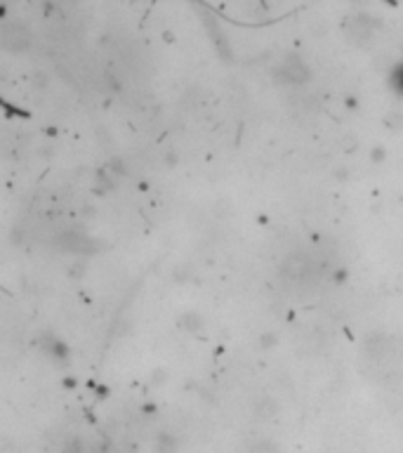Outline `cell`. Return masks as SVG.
Returning <instances> with one entry per match:
<instances>
[{
  "label": "cell",
  "mask_w": 403,
  "mask_h": 453,
  "mask_svg": "<svg viewBox=\"0 0 403 453\" xmlns=\"http://www.w3.org/2000/svg\"><path fill=\"white\" fill-rule=\"evenodd\" d=\"M26 45H29V31L24 26H5V48L17 52V50H24Z\"/></svg>",
  "instance_id": "cell-1"
},
{
  "label": "cell",
  "mask_w": 403,
  "mask_h": 453,
  "mask_svg": "<svg viewBox=\"0 0 403 453\" xmlns=\"http://www.w3.org/2000/svg\"><path fill=\"white\" fill-rule=\"evenodd\" d=\"M276 411H279V404H276L272 397H264V399H259V404L255 406V418L267 421V418L276 416Z\"/></svg>",
  "instance_id": "cell-3"
},
{
  "label": "cell",
  "mask_w": 403,
  "mask_h": 453,
  "mask_svg": "<svg viewBox=\"0 0 403 453\" xmlns=\"http://www.w3.org/2000/svg\"><path fill=\"white\" fill-rule=\"evenodd\" d=\"M250 453H279V449H276L272 441H257L250 449Z\"/></svg>",
  "instance_id": "cell-5"
},
{
  "label": "cell",
  "mask_w": 403,
  "mask_h": 453,
  "mask_svg": "<svg viewBox=\"0 0 403 453\" xmlns=\"http://www.w3.org/2000/svg\"><path fill=\"white\" fill-rule=\"evenodd\" d=\"M153 446H156V453H175L177 451V439H175V434L163 432V434H158Z\"/></svg>",
  "instance_id": "cell-4"
},
{
  "label": "cell",
  "mask_w": 403,
  "mask_h": 453,
  "mask_svg": "<svg viewBox=\"0 0 403 453\" xmlns=\"http://www.w3.org/2000/svg\"><path fill=\"white\" fill-rule=\"evenodd\" d=\"M281 74H283V81L285 83H305L309 78V71L307 66L300 62V59H285L283 62V69H281Z\"/></svg>",
  "instance_id": "cell-2"
}]
</instances>
